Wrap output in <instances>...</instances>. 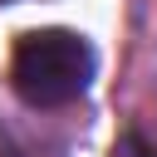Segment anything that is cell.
I'll return each instance as SVG.
<instances>
[{"label":"cell","mask_w":157,"mask_h":157,"mask_svg":"<svg viewBox=\"0 0 157 157\" xmlns=\"http://www.w3.org/2000/svg\"><path fill=\"white\" fill-rule=\"evenodd\" d=\"M93 44L74 29H29L10 54V88L29 108H64L93 83Z\"/></svg>","instance_id":"1"},{"label":"cell","mask_w":157,"mask_h":157,"mask_svg":"<svg viewBox=\"0 0 157 157\" xmlns=\"http://www.w3.org/2000/svg\"><path fill=\"white\" fill-rule=\"evenodd\" d=\"M113 157H152V147L137 137V132H128V137H118V147H113Z\"/></svg>","instance_id":"2"},{"label":"cell","mask_w":157,"mask_h":157,"mask_svg":"<svg viewBox=\"0 0 157 157\" xmlns=\"http://www.w3.org/2000/svg\"><path fill=\"white\" fill-rule=\"evenodd\" d=\"M0 157H5V152H0Z\"/></svg>","instance_id":"3"}]
</instances>
